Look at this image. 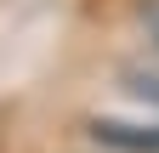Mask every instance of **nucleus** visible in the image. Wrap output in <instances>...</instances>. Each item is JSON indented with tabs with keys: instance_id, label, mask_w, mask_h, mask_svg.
I'll return each instance as SVG.
<instances>
[{
	"instance_id": "obj_1",
	"label": "nucleus",
	"mask_w": 159,
	"mask_h": 153,
	"mask_svg": "<svg viewBox=\"0 0 159 153\" xmlns=\"http://www.w3.org/2000/svg\"><path fill=\"white\" fill-rule=\"evenodd\" d=\"M91 136L119 153H159V125H119V119H91Z\"/></svg>"
},
{
	"instance_id": "obj_3",
	"label": "nucleus",
	"mask_w": 159,
	"mask_h": 153,
	"mask_svg": "<svg viewBox=\"0 0 159 153\" xmlns=\"http://www.w3.org/2000/svg\"><path fill=\"white\" fill-rule=\"evenodd\" d=\"M142 28H148V46L159 51V0H148V6H142Z\"/></svg>"
},
{
	"instance_id": "obj_2",
	"label": "nucleus",
	"mask_w": 159,
	"mask_h": 153,
	"mask_svg": "<svg viewBox=\"0 0 159 153\" xmlns=\"http://www.w3.org/2000/svg\"><path fill=\"white\" fill-rule=\"evenodd\" d=\"M125 91L136 102H159V74H142V68H125Z\"/></svg>"
}]
</instances>
